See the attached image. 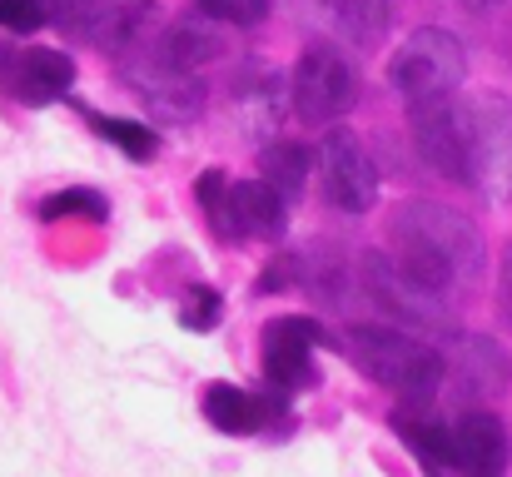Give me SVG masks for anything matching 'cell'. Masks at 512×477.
<instances>
[{"mask_svg":"<svg viewBox=\"0 0 512 477\" xmlns=\"http://www.w3.org/2000/svg\"><path fill=\"white\" fill-rule=\"evenodd\" d=\"M388 239H393L388 249L393 269L443 304L483 274V234L453 204H438V199L403 204L388 224Z\"/></svg>","mask_w":512,"mask_h":477,"instance_id":"obj_1","label":"cell"},{"mask_svg":"<svg viewBox=\"0 0 512 477\" xmlns=\"http://www.w3.org/2000/svg\"><path fill=\"white\" fill-rule=\"evenodd\" d=\"M343 353L363 378L398 393L403 403L433 398L448 378V363H443L438 348H428L423 338H413L403 328H388V323H353L343 333Z\"/></svg>","mask_w":512,"mask_h":477,"instance_id":"obj_2","label":"cell"},{"mask_svg":"<svg viewBox=\"0 0 512 477\" xmlns=\"http://www.w3.org/2000/svg\"><path fill=\"white\" fill-rule=\"evenodd\" d=\"M463 75H468V55H463L458 35L453 30H438V25L413 30L393 50V60H388V85H393V95L408 110L453 100L458 85H463Z\"/></svg>","mask_w":512,"mask_h":477,"instance_id":"obj_3","label":"cell"},{"mask_svg":"<svg viewBox=\"0 0 512 477\" xmlns=\"http://www.w3.org/2000/svg\"><path fill=\"white\" fill-rule=\"evenodd\" d=\"M358 95V75L348 65L334 40H309L294 75H289V105L304 125H334L339 115H348Z\"/></svg>","mask_w":512,"mask_h":477,"instance_id":"obj_4","label":"cell"},{"mask_svg":"<svg viewBox=\"0 0 512 477\" xmlns=\"http://www.w3.org/2000/svg\"><path fill=\"white\" fill-rule=\"evenodd\" d=\"M413 140L433 174L453 184H473V135H468V100H438L413 110Z\"/></svg>","mask_w":512,"mask_h":477,"instance_id":"obj_5","label":"cell"},{"mask_svg":"<svg viewBox=\"0 0 512 477\" xmlns=\"http://www.w3.org/2000/svg\"><path fill=\"white\" fill-rule=\"evenodd\" d=\"M75 85V65L70 55L60 50H45V45H5L0 40V95L40 110V105H55L65 100Z\"/></svg>","mask_w":512,"mask_h":477,"instance_id":"obj_6","label":"cell"},{"mask_svg":"<svg viewBox=\"0 0 512 477\" xmlns=\"http://www.w3.org/2000/svg\"><path fill=\"white\" fill-rule=\"evenodd\" d=\"M319 174H324V199L339 214H368L378 204V169L358 135L329 130V140L319 150Z\"/></svg>","mask_w":512,"mask_h":477,"instance_id":"obj_7","label":"cell"},{"mask_svg":"<svg viewBox=\"0 0 512 477\" xmlns=\"http://www.w3.org/2000/svg\"><path fill=\"white\" fill-rule=\"evenodd\" d=\"M319 343H334L329 333H324V323H314V318H274L269 328H264V378H269V388L274 393H299V388H309L314 383V348Z\"/></svg>","mask_w":512,"mask_h":477,"instance_id":"obj_8","label":"cell"},{"mask_svg":"<svg viewBox=\"0 0 512 477\" xmlns=\"http://www.w3.org/2000/svg\"><path fill=\"white\" fill-rule=\"evenodd\" d=\"M204 418L229 433V438H249V433H269L284 423V393H249L239 383H209L199 393Z\"/></svg>","mask_w":512,"mask_h":477,"instance_id":"obj_9","label":"cell"},{"mask_svg":"<svg viewBox=\"0 0 512 477\" xmlns=\"http://www.w3.org/2000/svg\"><path fill=\"white\" fill-rule=\"evenodd\" d=\"M453 428V477H503L508 468V428L488 408H468Z\"/></svg>","mask_w":512,"mask_h":477,"instance_id":"obj_10","label":"cell"},{"mask_svg":"<svg viewBox=\"0 0 512 477\" xmlns=\"http://www.w3.org/2000/svg\"><path fill=\"white\" fill-rule=\"evenodd\" d=\"M363 289L373 294V304H378L383 314L403 318V323H428V328H438V323L448 318V304L433 299L428 289H418L413 279H403L388 254H363Z\"/></svg>","mask_w":512,"mask_h":477,"instance_id":"obj_11","label":"cell"},{"mask_svg":"<svg viewBox=\"0 0 512 477\" xmlns=\"http://www.w3.org/2000/svg\"><path fill=\"white\" fill-rule=\"evenodd\" d=\"M468 135H473V184L493 189L512 164V105L498 95L468 100Z\"/></svg>","mask_w":512,"mask_h":477,"instance_id":"obj_12","label":"cell"},{"mask_svg":"<svg viewBox=\"0 0 512 477\" xmlns=\"http://www.w3.org/2000/svg\"><path fill=\"white\" fill-rule=\"evenodd\" d=\"M443 363H448V378L458 383L463 398H498L508 388V353L493 338H483V333L453 338Z\"/></svg>","mask_w":512,"mask_h":477,"instance_id":"obj_13","label":"cell"},{"mask_svg":"<svg viewBox=\"0 0 512 477\" xmlns=\"http://www.w3.org/2000/svg\"><path fill=\"white\" fill-rule=\"evenodd\" d=\"M284 224H289V199L279 189H269L264 179L229 184V229H224L229 244H239V239H279Z\"/></svg>","mask_w":512,"mask_h":477,"instance_id":"obj_14","label":"cell"},{"mask_svg":"<svg viewBox=\"0 0 512 477\" xmlns=\"http://www.w3.org/2000/svg\"><path fill=\"white\" fill-rule=\"evenodd\" d=\"M90 125L115 145V150H125V159H155L160 150V135L150 130V125H140V120H115V115H90Z\"/></svg>","mask_w":512,"mask_h":477,"instance_id":"obj_15","label":"cell"},{"mask_svg":"<svg viewBox=\"0 0 512 477\" xmlns=\"http://www.w3.org/2000/svg\"><path fill=\"white\" fill-rule=\"evenodd\" d=\"M304 174H309V155L299 145H269L264 150V184L279 189L284 199H294L304 189Z\"/></svg>","mask_w":512,"mask_h":477,"instance_id":"obj_16","label":"cell"},{"mask_svg":"<svg viewBox=\"0 0 512 477\" xmlns=\"http://www.w3.org/2000/svg\"><path fill=\"white\" fill-rule=\"evenodd\" d=\"M194 194H199V209L209 214L214 234L224 239V229H229V179H224L219 169H209V174L194 179Z\"/></svg>","mask_w":512,"mask_h":477,"instance_id":"obj_17","label":"cell"},{"mask_svg":"<svg viewBox=\"0 0 512 477\" xmlns=\"http://www.w3.org/2000/svg\"><path fill=\"white\" fill-rule=\"evenodd\" d=\"M45 219H65V214H90V219H105V194L100 189H60L40 204Z\"/></svg>","mask_w":512,"mask_h":477,"instance_id":"obj_18","label":"cell"},{"mask_svg":"<svg viewBox=\"0 0 512 477\" xmlns=\"http://www.w3.org/2000/svg\"><path fill=\"white\" fill-rule=\"evenodd\" d=\"M219 318H224V299L214 289H189V299L179 309V323L189 333H209V328H219Z\"/></svg>","mask_w":512,"mask_h":477,"instance_id":"obj_19","label":"cell"},{"mask_svg":"<svg viewBox=\"0 0 512 477\" xmlns=\"http://www.w3.org/2000/svg\"><path fill=\"white\" fill-rule=\"evenodd\" d=\"M199 10L224 25H259L269 15V0H199Z\"/></svg>","mask_w":512,"mask_h":477,"instance_id":"obj_20","label":"cell"},{"mask_svg":"<svg viewBox=\"0 0 512 477\" xmlns=\"http://www.w3.org/2000/svg\"><path fill=\"white\" fill-rule=\"evenodd\" d=\"M50 15H45V0H0V25L15 30V35H30L40 30Z\"/></svg>","mask_w":512,"mask_h":477,"instance_id":"obj_21","label":"cell"},{"mask_svg":"<svg viewBox=\"0 0 512 477\" xmlns=\"http://www.w3.org/2000/svg\"><path fill=\"white\" fill-rule=\"evenodd\" d=\"M334 5H339V15L358 35H373L388 20V0H334Z\"/></svg>","mask_w":512,"mask_h":477,"instance_id":"obj_22","label":"cell"},{"mask_svg":"<svg viewBox=\"0 0 512 477\" xmlns=\"http://www.w3.org/2000/svg\"><path fill=\"white\" fill-rule=\"evenodd\" d=\"M498 314L512 328V244L503 249V274H498Z\"/></svg>","mask_w":512,"mask_h":477,"instance_id":"obj_23","label":"cell"},{"mask_svg":"<svg viewBox=\"0 0 512 477\" xmlns=\"http://www.w3.org/2000/svg\"><path fill=\"white\" fill-rule=\"evenodd\" d=\"M289 274H294V259H284V264H269V274H264V284H259V289H264V294H279V289H289V284H294Z\"/></svg>","mask_w":512,"mask_h":477,"instance_id":"obj_24","label":"cell"},{"mask_svg":"<svg viewBox=\"0 0 512 477\" xmlns=\"http://www.w3.org/2000/svg\"><path fill=\"white\" fill-rule=\"evenodd\" d=\"M463 5H468V10H478V15H488V10H503L508 0H463Z\"/></svg>","mask_w":512,"mask_h":477,"instance_id":"obj_25","label":"cell"}]
</instances>
